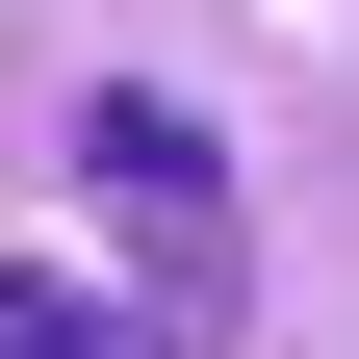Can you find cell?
Listing matches in <instances>:
<instances>
[{
    "label": "cell",
    "mask_w": 359,
    "mask_h": 359,
    "mask_svg": "<svg viewBox=\"0 0 359 359\" xmlns=\"http://www.w3.org/2000/svg\"><path fill=\"white\" fill-rule=\"evenodd\" d=\"M77 205H103V231L154 257V283H231V257H257V205H231V154H205V128H180L154 77H103V103H77Z\"/></svg>",
    "instance_id": "6da1fadb"
},
{
    "label": "cell",
    "mask_w": 359,
    "mask_h": 359,
    "mask_svg": "<svg viewBox=\"0 0 359 359\" xmlns=\"http://www.w3.org/2000/svg\"><path fill=\"white\" fill-rule=\"evenodd\" d=\"M0 359H154L128 308H77V283H0Z\"/></svg>",
    "instance_id": "7a4b0ae2"
}]
</instances>
